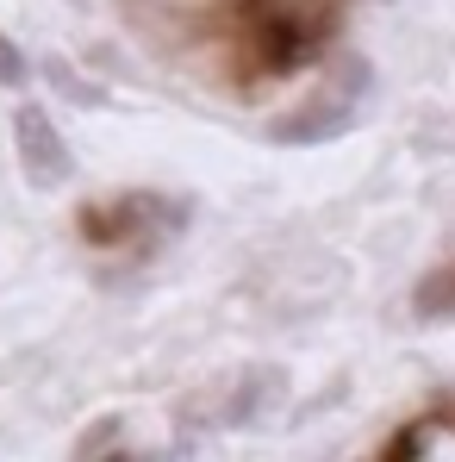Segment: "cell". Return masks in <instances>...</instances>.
I'll return each mask as SVG.
<instances>
[{
  "label": "cell",
  "instance_id": "obj_8",
  "mask_svg": "<svg viewBox=\"0 0 455 462\" xmlns=\"http://www.w3.org/2000/svg\"><path fill=\"white\" fill-rule=\"evenodd\" d=\"M119 444H125V419L100 412V419L76 438V462H125V457H119Z\"/></svg>",
  "mask_w": 455,
  "mask_h": 462
},
{
  "label": "cell",
  "instance_id": "obj_5",
  "mask_svg": "<svg viewBox=\"0 0 455 462\" xmlns=\"http://www.w3.org/2000/svg\"><path fill=\"white\" fill-rule=\"evenodd\" d=\"M287 393H294L287 369H275V363H268V369H243L237 387L219 400V419H225L231 431H256L262 419H275V412L287 406Z\"/></svg>",
  "mask_w": 455,
  "mask_h": 462
},
{
  "label": "cell",
  "instance_id": "obj_7",
  "mask_svg": "<svg viewBox=\"0 0 455 462\" xmlns=\"http://www.w3.org/2000/svg\"><path fill=\"white\" fill-rule=\"evenodd\" d=\"M412 312H418V319H450L455 312V263H437L431 275H418Z\"/></svg>",
  "mask_w": 455,
  "mask_h": 462
},
{
  "label": "cell",
  "instance_id": "obj_6",
  "mask_svg": "<svg viewBox=\"0 0 455 462\" xmlns=\"http://www.w3.org/2000/svg\"><path fill=\"white\" fill-rule=\"evenodd\" d=\"M44 88H50L57 100L81 106V113H100V106H106V88H100V81H87L69 57H44Z\"/></svg>",
  "mask_w": 455,
  "mask_h": 462
},
{
  "label": "cell",
  "instance_id": "obj_3",
  "mask_svg": "<svg viewBox=\"0 0 455 462\" xmlns=\"http://www.w3.org/2000/svg\"><path fill=\"white\" fill-rule=\"evenodd\" d=\"M187 200L175 194H156V188H132V194H113V200H87L81 207V237L94 250H150L156 237H175L187 226Z\"/></svg>",
  "mask_w": 455,
  "mask_h": 462
},
{
  "label": "cell",
  "instance_id": "obj_1",
  "mask_svg": "<svg viewBox=\"0 0 455 462\" xmlns=\"http://www.w3.org/2000/svg\"><path fill=\"white\" fill-rule=\"evenodd\" d=\"M343 0H250L243 19V76H287L312 63L337 32Z\"/></svg>",
  "mask_w": 455,
  "mask_h": 462
},
{
  "label": "cell",
  "instance_id": "obj_2",
  "mask_svg": "<svg viewBox=\"0 0 455 462\" xmlns=\"http://www.w3.org/2000/svg\"><path fill=\"white\" fill-rule=\"evenodd\" d=\"M369 81H375L369 57L337 51L331 69L318 76V88L305 94L300 106L281 113V119H268V144H281V151H305V144H331V138H343V132L356 125V106H362Z\"/></svg>",
  "mask_w": 455,
  "mask_h": 462
},
{
  "label": "cell",
  "instance_id": "obj_4",
  "mask_svg": "<svg viewBox=\"0 0 455 462\" xmlns=\"http://www.w3.org/2000/svg\"><path fill=\"white\" fill-rule=\"evenodd\" d=\"M13 151H19V169H25L32 188H63V181L76 175L69 138L57 132V119H50L38 100H25V106L13 113Z\"/></svg>",
  "mask_w": 455,
  "mask_h": 462
},
{
  "label": "cell",
  "instance_id": "obj_9",
  "mask_svg": "<svg viewBox=\"0 0 455 462\" xmlns=\"http://www.w3.org/2000/svg\"><path fill=\"white\" fill-rule=\"evenodd\" d=\"M32 81V63H25V51L0 32V88H25Z\"/></svg>",
  "mask_w": 455,
  "mask_h": 462
}]
</instances>
